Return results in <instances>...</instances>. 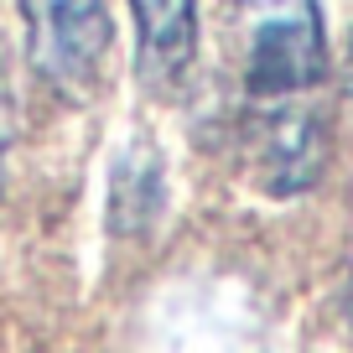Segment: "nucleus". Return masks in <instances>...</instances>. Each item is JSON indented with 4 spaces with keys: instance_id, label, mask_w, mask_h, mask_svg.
<instances>
[{
    "instance_id": "nucleus-1",
    "label": "nucleus",
    "mask_w": 353,
    "mask_h": 353,
    "mask_svg": "<svg viewBox=\"0 0 353 353\" xmlns=\"http://www.w3.org/2000/svg\"><path fill=\"white\" fill-rule=\"evenodd\" d=\"M244 32V88L250 99H296L327 73L317 0H229Z\"/></svg>"
},
{
    "instance_id": "nucleus-2",
    "label": "nucleus",
    "mask_w": 353,
    "mask_h": 353,
    "mask_svg": "<svg viewBox=\"0 0 353 353\" xmlns=\"http://www.w3.org/2000/svg\"><path fill=\"white\" fill-rule=\"evenodd\" d=\"M26 26V63L52 94L88 99L104 78L114 26L104 0H16Z\"/></svg>"
},
{
    "instance_id": "nucleus-3",
    "label": "nucleus",
    "mask_w": 353,
    "mask_h": 353,
    "mask_svg": "<svg viewBox=\"0 0 353 353\" xmlns=\"http://www.w3.org/2000/svg\"><path fill=\"white\" fill-rule=\"evenodd\" d=\"M250 161L270 198H296L322 182L327 166V120L307 104L270 99V110L250 120Z\"/></svg>"
},
{
    "instance_id": "nucleus-4",
    "label": "nucleus",
    "mask_w": 353,
    "mask_h": 353,
    "mask_svg": "<svg viewBox=\"0 0 353 353\" xmlns=\"http://www.w3.org/2000/svg\"><path fill=\"white\" fill-rule=\"evenodd\" d=\"M141 37V78L172 88L198 57V0H130Z\"/></svg>"
},
{
    "instance_id": "nucleus-5",
    "label": "nucleus",
    "mask_w": 353,
    "mask_h": 353,
    "mask_svg": "<svg viewBox=\"0 0 353 353\" xmlns=\"http://www.w3.org/2000/svg\"><path fill=\"white\" fill-rule=\"evenodd\" d=\"M161 208V166L151 151H125L110 176V229L114 234H141L156 223Z\"/></svg>"
},
{
    "instance_id": "nucleus-6",
    "label": "nucleus",
    "mask_w": 353,
    "mask_h": 353,
    "mask_svg": "<svg viewBox=\"0 0 353 353\" xmlns=\"http://www.w3.org/2000/svg\"><path fill=\"white\" fill-rule=\"evenodd\" d=\"M16 141V94H11V73L0 63V188H6V156Z\"/></svg>"
},
{
    "instance_id": "nucleus-7",
    "label": "nucleus",
    "mask_w": 353,
    "mask_h": 353,
    "mask_svg": "<svg viewBox=\"0 0 353 353\" xmlns=\"http://www.w3.org/2000/svg\"><path fill=\"white\" fill-rule=\"evenodd\" d=\"M343 104L353 114V32H348V57H343Z\"/></svg>"
}]
</instances>
